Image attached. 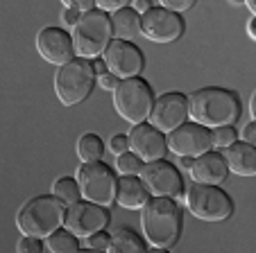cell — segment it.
I'll use <instances>...</instances> for the list:
<instances>
[{"mask_svg": "<svg viewBox=\"0 0 256 253\" xmlns=\"http://www.w3.org/2000/svg\"><path fill=\"white\" fill-rule=\"evenodd\" d=\"M195 5V0H161V7L172 14H179V11H186Z\"/></svg>", "mask_w": 256, "mask_h": 253, "instance_id": "cell-30", "label": "cell"}, {"mask_svg": "<svg viewBox=\"0 0 256 253\" xmlns=\"http://www.w3.org/2000/svg\"><path fill=\"white\" fill-rule=\"evenodd\" d=\"M116 167H118V172H120L122 177H138L140 167H143V161H140L136 154L125 152L116 158Z\"/></svg>", "mask_w": 256, "mask_h": 253, "instance_id": "cell-25", "label": "cell"}, {"mask_svg": "<svg viewBox=\"0 0 256 253\" xmlns=\"http://www.w3.org/2000/svg\"><path fill=\"white\" fill-rule=\"evenodd\" d=\"M62 18H64V23H66L68 27H75V25H78V20H80V11L72 9V7H66V9H64V14H62Z\"/></svg>", "mask_w": 256, "mask_h": 253, "instance_id": "cell-33", "label": "cell"}, {"mask_svg": "<svg viewBox=\"0 0 256 253\" xmlns=\"http://www.w3.org/2000/svg\"><path fill=\"white\" fill-rule=\"evenodd\" d=\"M150 199L145 186L140 183L138 177H120L118 179V186H116V201L122 206V208H143L145 201Z\"/></svg>", "mask_w": 256, "mask_h": 253, "instance_id": "cell-19", "label": "cell"}, {"mask_svg": "<svg viewBox=\"0 0 256 253\" xmlns=\"http://www.w3.org/2000/svg\"><path fill=\"white\" fill-rule=\"evenodd\" d=\"M112 29L118 41L136 38L140 34V16L132 7H122L112 14Z\"/></svg>", "mask_w": 256, "mask_h": 253, "instance_id": "cell-20", "label": "cell"}, {"mask_svg": "<svg viewBox=\"0 0 256 253\" xmlns=\"http://www.w3.org/2000/svg\"><path fill=\"white\" fill-rule=\"evenodd\" d=\"M36 50L48 63L54 66H66L68 61L75 59V48H72V38L66 29L62 27H44L36 34Z\"/></svg>", "mask_w": 256, "mask_h": 253, "instance_id": "cell-15", "label": "cell"}, {"mask_svg": "<svg viewBox=\"0 0 256 253\" xmlns=\"http://www.w3.org/2000/svg\"><path fill=\"white\" fill-rule=\"evenodd\" d=\"M106 149L112 154H116V156H120V154L130 152V140H127L125 134H116L109 138V145H106Z\"/></svg>", "mask_w": 256, "mask_h": 253, "instance_id": "cell-29", "label": "cell"}, {"mask_svg": "<svg viewBox=\"0 0 256 253\" xmlns=\"http://www.w3.org/2000/svg\"><path fill=\"white\" fill-rule=\"evenodd\" d=\"M247 9H250L252 14H254V11H256V5H254V2H252V0H247Z\"/></svg>", "mask_w": 256, "mask_h": 253, "instance_id": "cell-40", "label": "cell"}, {"mask_svg": "<svg viewBox=\"0 0 256 253\" xmlns=\"http://www.w3.org/2000/svg\"><path fill=\"white\" fill-rule=\"evenodd\" d=\"M227 161L229 172L238 174V177H254L256 174V149L254 145H247L242 140H236L229 145L227 152L222 154Z\"/></svg>", "mask_w": 256, "mask_h": 253, "instance_id": "cell-18", "label": "cell"}, {"mask_svg": "<svg viewBox=\"0 0 256 253\" xmlns=\"http://www.w3.org/2000/svg\"><path fill=\"white\" fill-rule=\"evenodd\" d=\"M93 84H96V72L86 59H72L54 75V93L64 106H75L84 102L93 93Z\"/></svg>", "mask_w": 256, "mask_h": 253, "instance_id": "cell-6", "label": "cell"}, {"mask_svg": "<svg viewBox=\"0 0 256 253\" xmlns=\"http://www.w3.org/2000/svg\"><path fill=\"white\" fill-rule=\"evenodd\" d=\"M72 48L78 59H98L106 50V45L112 43L114 29H112V16L96 9L80 14L78 25L72 27Z\"/></svg>", "mask_w": 256, "mask_h": 253, "instance_id": "cell-4", "label": "cell"}, {"mask_svg": "<svg viewBox=\"0 0 256 253\" xmlns=\"http://www.w3.org/2000/svg\"><path fill=\"white\" fill-rule=\"evenodd\" d=\"M247 34H250V38H254V41H256V34H254V18L247 20Z\"/></svg>", "mask_w": 256, "mask_h": 253, "instance_id": "cell-38", "label": "cell"}, {"mask_svg": "<svg viewBox=\"0 0 256 253\" xmlns=\"http://www.w3.org/2000/svg\"><path fill=\"white\" fill-rule=\"evenodd\" d=\"M102 59L106 63V70L118 79L138 77L145 63L138 45H134L132 41H118V38H114L112 43L106 45V50L102 52Z\"/></svg>", "mask_w": 256, "mask_h": 253, "instance_id": "cell-12", "label": "cell"}, {"mask_svg": "<svg viewBox=\"0 0 256 253\" xmlns=\"http://www.w3.org/2000/svg\"><path fill=\"white\" fill-rule=\"evenodd\" d=\"M130 140V152L136 154L143 163H152V161H161L166 156V136L159 129H154L152 124H134V129L127 136Z\"/></svg>", "mask_w": 256, "mask_h": 253, "instance_id": "cell-16", "label": "cell"}, {"mask_svg": "<svg viewBox=\"0 0 256 253\" xmlns=\"http://www.w3.org/2000/svg\"><path fill=\"white\" fill-rule=\"evenodd\" d=\"M118 81H120V79H118V77H114L109 70H106L104 75L98 77V84H100V86L104 88V91H114V88L118 86Z\"/></svg>", "mask_w": 256, "mask_h": 253, "instance_id": "cell-32", "label": "cell"}, {"mask_svg": "<svg viewBox=\"0 0 256 253\" xmlns=\"http://www.w3.org/2000/svg\"><path fill=\"white\" fill-rule=\"evenodd\" d=\"M64 215H66V204L59 201L54 195H39L30 199L16 215L20 233L30 238H48L57 229H62Z\"/></svg>", "mask_w": 256, "mask_h": 253, "instance_id": "cell-3", "label": "cell"}, {"mask_svg": "<svg viewBox=\"0 0 256 253\" xmlns=\"http://www.w3.org/2000/svg\"><path fill=\"white\" fill-rule=\"evenodd\" d=\"M46 247L50 249V253H78L80 238H75V235L66 229H57L52 235L46 238Z\"/></svg>", "mask_w": 256, "mask_h": 253, "instance_id": "cell-23", "label": "cell"}, {"mask_svg": "<svg viewBox=\"0 0 256 253\" xmlns=\"http://www.w3.org/2000/svg\"><path fill=\"white\" fill-rule=\"evenodd\" d=\"M186 208L190 215L204 222H224L234 213V201L220 186H202L193 183L184 195Z\"/></svg>", "mask_w": 256, "mask_h": 253, "instance_id": "cell-7", "label": "cell"}, {"mask_svg": "<svg viewBox=\"0 0 256 253\" xmlns=\"http://www.w3.org/2000/svg\"><path fill=\"white\" fill-rule=\"evenodd\" d=\"M242 143L247 145H254L256 143V124L254 122H247L245 129H242Z\"/></svg>", "mask_w": 256, "mask_h": 253, "instance_id": "cell-34", "label": "cell"}, {"mask_svg": "<svg viewBox=\"0 0 256 253\" xmlns=\"http://www.w3.org/2000/svg\"><path fill=\"white\" fill-rule=\"evenodd\" d=\"M109 240H112V235L104 233V231H98V233L88 235L86 238V249H96V251H106V247H109Z\"/></svg>", "mask_w": 256, "mask_h": 253, "instance_id": "cell-28", "label": "cell"}, {"mask_svg": "<svg viewBox=\"0 0 256 253\" xmlns=\"http://www.w3.org/2000/svg\"><path fill=\"white\" fill-rule=\"evenodd\" d=\"M166 145H168V149L174 152L177 156L198 158L213 149L211 147V129H206L202 124H195V122H184L182 127L170 131Z\"/></svg>", "mask_w": 256, "mask_h": 253, "instance_id": "cell-14", "label": "cell"}, {"mask_svg": "<svg viewBox=\"0 0 256 253\" xmlns=\"http://www.w3.org/2000/svg\"><path fill=\"white\" fill-rule=\"evenodd\" d=\"M143 233L152 249H170L182 233V213L177 201L166 197H150L140 208Z\"/></svg>", "mask_w": 256, "mask_h": 253, "instance_id": "cell-2", "label": "cell"}, {"mask_svg": "<svg viewBox=\"0 0 256 253\" xmlns=\"http://www.w3.org/2000/svg\"><path fill=\"white\" fill-rule=\"evenodd\" d=\"M91 66H93V72H96V79H98L100 75H104V72H106V63H104V59H100V57L93 59Z\"/></svg>", "mask_w": 256, "mask_h": 253, "instance_id": "cell-36", "label": "cell"}, {"mask_svg": "<svg viewBox=\"0 0 256 253\" xmlns=\"http://www.w3.org/2000/svg\"><path fill=\"white\" fill-rule=\"evenodd\" d=\"M190 177H193L195 183H202V186H220L224 183L229 174L227 161L220 152H206L202 156H198L193 161V167L188 170Z\"/></svg>", "mask_w": 256, "mask_h": 253, "instance_id": "cell-17", "label": "cell"}, {"mask_svg": "<svg viewBox=\"0 0 256 253\" xmlns=\"http://www.w3.org/2000/svg\"><path fill=\"white\" fill-rule=\"evenodd\" d=\"M52 195L57 197L59 201H64V204H78V201H82V195H80V186L78 181L72 177H62L57 179V181L52 183Z\"/></svg>", "mask_w": 256, "mask_h": 253, "instance_id": "cell-24", "label": "cell"}, {"mask_svg": "<svg viewBox=\"0 0 256 253\" xmlns=\"http://www.w3.org/2000/svg\"><path fill=\"white\" fill-rule=\"evenodd\" d=\"M109 253H148L145 240L132 229H118L109 240Z\"/></svg>", "mask_w": 256, "mask_h": 253, "instance_id": "cell-21", "label": "cell"}, {"mask_svg": "<svg viewBox=\"0 0 256 253\" xmlns=\"http://www.w3.org/2000/svg\"><path fill=\"white\" fill-rule=\"evenodd\" d=\"M140 34L154 41V43H172L184 34V20L179 14L154 5L145 14H140Z\"/></svg>", "mask_w": 256, "mask_h": 253, "instance_id": "cell-13", "label": "cell"}, {"mask_svg": "<svg viewBox=\"0 0 256 253\" xmlns=\"http://www.w3.org/2000/svg\"><path fill=\"white\" fill-rule=\"evenodd\" d=\"M184 122H188V97L184 93L170 91L156 97L150 111V124L154 129H159L166 136Z\"/></svg>", "mask_w": 256, "mask_h": 253, "instance_id": "cell-10", "label": "cell"}, {"mask_svg": "<svg viewBox=\"0 0 256 253\" xmlns=\"http://www.w3.org/2000/svg\"><path fill=\"white\" fill-rule=\"evenodd\" d=\"M140 183L145 186L148 195L152 197H166V199H184V179L179 170L168 161H152L143 163L138 172Z\"/></svg>", "mask_w": 256, "mask_h": 253, "instance_id": "cell-9", "label": "cell"}, {"mask_svg": "<svg viewBox=\"0 0 256 253\" xmlns=\"http://www.w3.org/2000/svg\"><path fill=\"white\" fill-rule=\"evenodd\" d=\"M16 253H44V242H41L39 238L25 235V238H20L18 244H16Z\"/></svg>", "mask_w": 256, "mask_h": 253, "instance_id": "cell-27", "label": "cell"}, {"mask_svg": "<svg viewBox=\"0 0 256 253\" xmlns=\"http://www.w3.org/2000/svg\"><path fill=\"white\" fill-rule=\"evenodd\" d=\"M78 156L82 163H96L104 156V143L96 134H84L78 140Z\"/></svg>", "mask_w": 256, "mask_h": 253, "instance_id": "cell-22", "label": "cell"}, {"mask_svg": "<svg viewBox=\"0 0 256 253\" xmlns=\"http://www.w3.org/2000/svg\"><path fill=\"white\" fill-rule=\"evenodd\" d=\"M78 186L80 195L84 201H91L96 206H109L112 201H116V186L118 179L114 174V170L106 163L96 161V163H84L78 170Z\"/></svg>", "mask_w": 256, "mask_h": 253, "instance_id": "cell-8", "label": "cell"}, {"mask_svg": "<svg viewBox=\"0 0 256 253\" xmlns=\"http://www.w3.org/2000/svg\"><path fill=\"white\" fill-rule=\"evenodd\" d=\"M109 224V213L102 206H96L91 201H78L66 208L64 215V229L70 231L75 238H88V235L104 231Z\"/></svg>", "mask_w": 256, "mask_h": 253, "instance_id": "cell-11", "label": "cell"}, {"mask_svg": "<svg viewBox=\"0 0 256 253\" xmlns=\"http://www.w3.org/2000/svg\"><path fill=\"white\" fill-rule=\"evenodd\" d=\"M152 7H154V2H152V0H136L134 5H132V9L140 16V14H145L148 9H152Z\"/></svg>", "mask_w": 256, "mask_h": 253, "instance_id": "cell-35", "label": "cell"}, {"mask_svg": "<svg viewBox=\"0 0 256 253\" xmlns=\"http://www.w3.org/2000/svg\"><path fill=\"white\" fill-rule=\"evenodd\" d=\"M179 158H182V163H179V165L184 167V170H190V167H193L195 158H190V156H179Z\"/></svg>", "mask_w": 256, "mask_h": 253, "instance_id": "cell-37", "label": "cell"}, {"mask_svg": "<svg viewBox=\"0 0 256 253\" xmlns=\"http://www.w3.org/2000/svg\"><path fill=\"white\" fill-rule=\"evenodd\" d=\"M236 140H238V131L234 127H216V129H211V147L227 149Z\"/></svg>", "mask_w": 256, "mask_h": 253, "instance_id": "cell-26", "label": "cell"}, {"mask_svg": "<svg viewBox=\"0 0 256 253\" xmlns=\"http://www.w3.org/2000/svg\"><path fill=\"white\" fill-rule=\"evenodd\" d=\"M152 104H154V93L143 77L120 79L114 88V106L118 115L132 124H143L150 118Z\"/></svg>", "mask_w": 256, "mask_h": 253, "instance_id": "cell-5", "label": "cell"}, {"mask_svg": "<svg viewBox=\"0 0 256 253\" xmlns=\"http://www.w3.org/2000/svg\"><path fill=\"white\" fill-rule=\"evenodd\" d=\"M78 253H104V251H96V249H80Z\"/></svg>", "mask_w": 256, "mask_h": 253, "instance_id": "cell-39", "label": "cell"}, {"mask_svg": "<svg viewBox=\"0 0 256 253\" xmlns=\"http://www.w3.org/2000/svg\"><path fill=\"white\" fill-rule=\"evenodd\" d=\"M188 118L206 129L234 127V122L240 118V97L227 88H200L188 97Z\"/></svg>", "mask_w": 256, "mask_h": 253, "instance_id": "cell-1", "label": "cell"}, {"mask_svg": "<svg viewBox=\"0 0 256 253\" xmlns=\"http://www.w3.org/2000/svg\"><path fill=\"white\" fill-rule=\"evenodd\" d=\"M148 253H168V249H152V251H148Z\"/></svg>", "mask_w": 256, "mask_h": 253, "instance_id": "cell-41", "label": "cell"}, {"mask_svg": "<svg viewBox=\"0 0 256 253\" xmlns=\"http://www.w3.org/2000/svg\"><path fill=\"white\" fill-rule=\"evenodd\" d=\"M96 7L100 11H104V14H109V11H118V9H122V7H127V0H98L96 2Z\"/></svg>", "mask_w": 256, "mask_h": 253, "instance_id": "cell-31", "label": "cell"}]
</instances>
